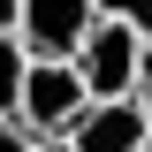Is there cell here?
Segmentation results:
<instances>
[{
  "mask_svg": "<svg viewBox=\"0 0 152 152\" xmlns=\"http://www.w3.org/2000/svg\"><path fill=\"white\" fill-rule=\"evenodd\" d=\"M137 61H145V38H137L129 23H91V38L76 46L69 69L84 76V99H91V107H114V99L137 91Z\"/></svg>",
  "mask_w": 152,
  "mask_h": 152,
  "instance_id": "obj_1",
  "label": "cell"
},
{
  "mask_svg": "<svg viewBox=\"0 0 152 152\" xmlns=\"http://www.w3.org/2000/svg\"><path fill=\"white\" fill-rule=\"evenodd\" d=\"M84 76L69 69V61H31L23 69V107H15V122L31 137H69L76 122H84Z\"/></svg>",
  "mask_w": 152,
  "mask_h": 152,
  "instance_id": "obj_2",
  "label": "cell"
},
{
  "mask_svg": "<svg viewBox=\"0 0 152 152\" xmlns=\"http://www.w3.org/2000/svg\"><path fill=\"white\" fill-rule=\"evenodd\" d=\"M91 23H99L91 0H23L15 46H23V61H76V46L91 38Z\"/></svg>",
  "mask_w": 152,
  "mask_h": 152,
  "instance_id": "obj_3",
  "label": "cell"
},
{
  "mask_svg": "<svg viewBox=\"0 0 152 152\" xmlns=\"http://www.w3.org/2000/svg\"><path fill=\"white\" fill-rule=\"evenodd\" d=\"M152 122L137 114V99H114V107H84V122L69 129V152H145Z\"/></svg>",
  "mask_w": 152,
  "mask_h": 152,
  "instance_id": "obj_4",
  "label": "cell"
},
{
  "mask_svg": "<svg viewBox=\"0 0 152 152\" xmlns=\"http://www.w3.org/2000/svg\"><path fill=\"white\" fill-rule=\"evenodd\" d=\"M23 46L15 38H0V122H15V107H23Z\"/></svg>",
  "mask_w": 152,
  "mask_h": 152,
  "instance_id": "obj_5",
  "label": "cell"
},
{
  "mask_svg": "<svg viewBox=\"0 0 152 152\" xmlns=\"http://www.w3.org/2000/svg\"><path fill=\"white\" fill-rule=\"evenodd\" d=\"M91 8H99V23H129V31L152 46V0H91Z\"/></svg>",
  "mask_w": 152,
  "mask_h": 152,
  "instance_id": "obj_6",
  "label": "cell"
},
{
  "mask_svg": "<svg viewBox=\"0 0 152 152\" xmlns=\"http://www.w3.org/2000/svg\"><path fill=\"white\" fill-rule=\"evenodd\" d=\"M129 99H137V114L152 122V46H145V61H137V91H129Z\"/></svg>",
  "mask_w": 152,
  "mask_h": 152,
  "instance_id": "obj_7",
  "label": "cell"
},
{
  "mask_svg": "<svg viewBox=\"0 0 152 152\" xmlns=\"http://www.w3.org/2000/svg\"><path fill=\"white\" fill-rule=\"evenodd\" d=\"M31 145H38V137L23 129V122H0V152H31Z\"/></svg>",
  "mask_w": 152,
  "mask_h": 152,
  "instance_id": "obj_8",
  "label": "cell"
},
{
  "mask_svg": "<svg viewBox=\"0 0 152 152\" xmlns=\"http://www.w3.org/2000/svg\"><path fill=\"white\" fill-rule=\"evenodd\" d=\"M15 23H23V0H0V38H15Z\"/></svg>",
  "mask_w": 152,
  "mask_h": 152,
  "instance_id": "obj_9",
  "label": "cell"
},
{
  "mask_svg": "<svg viewBox=\"0 0 152 152\" xmlns=\"http://www.w3.org/2000/svg\"><path fill=\"white\" fill-rule=\"evenodd\" d=\"M31 152H69V137H38V145H31Z\"/></svg>",
  "mask_w": 152,
  "mask_h": 152,
  "instance_id": "obj_10",
  "label": "cell"
},
{
  "mask_svg": "<svg viewBox=\"0 0 152 152\" xmlns=\"http://www.w3.org/2000/svg\"><path fill=\"white\" fill-rule=\"evenodd\" d=\"M145 152H152V145H145Z\"/></svg>",
  "mask_w": 152,
  "mask_h": 152,
  "instance_id": "obj_11",
  "label": "cell"
}]
</instances>
